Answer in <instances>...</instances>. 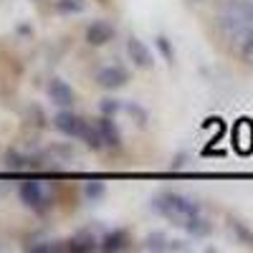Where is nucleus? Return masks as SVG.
I'll list each match as a JSON object with an SVG mask.
<instances>
[{
	"label": "nucleus",
	"instance_id": "obj_19",
	"mask_svg": "<svg viewBox=\"0 0 253 253\" xmlns=\"http://www.w3.org/2000/svg\"><path fill=\"white\" fill-rule=\"evenodd\" d=\"M104 195H107V185L104 182H86L84 185V198L86 200H91V203H96V200H101Z\"/></svg>",
	"mask_w": 253,
	"mask_h": 253
},
{
	"label": "nucleus",
	"instance_id": "obj_12",
	"mask_svg": "<svg viewBox=\"0 0 253 253\" xmlns=\"http://www.w3.org/2000/svg\"><path fill=\"white\" fill-rule=\"evenodd\" d=\"M63 246H66V251H74V253H91V251L99 248V241L89 233V230H81V233L69 238Z\"/></svg>",
	"mask_w": 253,
	"mask_h": 253
},
{
	"label": "nucleus",
	"instance_id": "obj_2",
	"mask_svg": "<svg viewBox=\"0 0 253 253\" xmlns=\"http://www.w3.org/2000/svg\"><path fill=\"white\" fill-rule=\"evenodd\" d=\"M18 195H20V203H23L28 210H33V213H38V215L48 213L51 205H53L51 193H48V190H46L43 185H41V182H36V180H26V182H20Z\"/></svg>",
	"mask_w": 253,
	"mask_h": 253
},
{
	"label": "nucleus",
	"instance_id": "obj_1",
	"mask_svg": "<svg viewBox=\"0 0 253 253\" xmlns=\"http://www.w3.org/2000/svg\"><path fill=\"white\" fill-rule=\"evenodd\" d=\"M152 210L157 215L172 220L175 225L182 228L190 215L200 213V205L193 198H187L182 193H175V190H160V193L152 198Z\"/></svg>",
	"mask_w": 253,
	"mask_h": 253
},
{
	"label": "nucleus",
	"instance_id": "obj_6",
	"mask_svg": "<svg viewBox=\"0 0 253 253\" xmlns=\"http://www.w3.org/2000/svg\"><path fill=\"white\" fill-rule=\"evenodd\" d=\"M84 124H86V119L79 117V114H74L71 109H61V112L53 117V126H56V129H58L63 137L79 139V134H81V129H84Z\"/></svg>",
	"mask_w": 253,
	"mask_h": 253
},
{
	"label": "nucleus",
	"instance_id": "obj_14",
	"mask_svg": "<svg viewBox=\"0 0 253 253\" xmlns=\"http://www.w3.org/2000/svg\"><path fill=\"white\" fill-rule=\"evenodd\" d=\"M3 167H5V170H13V172L31 170V155H20L15 150H8L5 157H3Z\"/></svg>",
	"mask_w": 253,
	"mask_h": 253
},
{
	"label": "nucleus",
	"instance_id": "obj_24",
	"mask_svg": "<svg viewBox=\"0 0 253 253\" xmlns=\"http://www.w3.org/2000/svg\"><path fill=\"white\" fill-rule=\"evenodd\" d=\"M99 3H109V0H99Z\"/></svg>",
	"mask_w": 253,
	"mask_h": 253
},
{
	"label": "nucleus",
	"instance_id": "obj_22",
	"mask_svg": "<svg viewBox=\"0 0 253 253\" xmlns=\"http://www.w3.org/2000/svg\"><path fill=\"white\" fill-rule=\"evenodd\" d=\"M185 165H187V155H185V152H180V155L175 157V162H172V170H182Z\"/></svg>",
	"mask_w": 253,
	"mask_h": 253
},
{
	"label": "nucleus",
	"instance_id": "obj_20",
	"mask_svg": "<svg viewBox=\"0 0 253 253\" xmlns=\"http://www.w3.org/2000/svg\"><path fill=\"white\" fill-rule=\"evenodd\" d=\"M157 48H160V53L165 56V61L167 63H175V48H172V41L167 38V36H157Z\"/></svg>",
	"mask_w": 253,
	"mask_h": 253
},
{
	"label": "nucleus",
	"instance_id": "obj_4",
	"mask_svg": "<svg viewBox=\"0 0 253 253\" xmlns=\"http://www.w3.org/2000/svg\"><path fill=\"white\" fill-rule=\"evenodd\" d=\"M46 91H48V99L56 104L58 109H71L76 104V91L71 89V84L63 81V79H51Z\"/></svg>",
	"mask_w": 253,
	"mask_h": 253
},
{
	"label": "nucleus",
	"instance_id": "obj_13",
	"mask_svg": "<svg viewBox=\"0 0 253 253\" xmlns=\"http://www.w3.org/2000/svg\"><path fill=\"white\" fill-rule=\"evenodd\" d=\"M233 43H236V51H238L241 61L248 63V66H253V26H248L241 36H236Z\"/></svg>",
	"mask_w": 253,
	"mask_h": 253
},
{
	"label": "nucleus",
	"instance_id": "obj_7",
	"mask_svg": "<svg viewBox=\"0 0 253 253\" xmlns=\"http://www.w3.org/2000/svg\"><path fill=\"white\" fill-rule=\"evenodd\" d=\"M114 26L109 23V20H94V23L86 26V33H84V38H86V43L99 48V46H107L109 41L114 38Z\"/></svg>",
	"mask_w": 253,
	"mask_h": 253
},
{
	"label": "nucleus",
	"instance_id": "obj_3",
	"mask_svg": "<svg viewBox=\"0 0 253 253\" xmlns=\"http://www.w3.org/2000/svg\"><path fill=\"white\" fill-rule=\"evenodd\" d=\"M96 84L101 89H109V91H117V89H122V86H126L129 84V71H126L124 66H117V63H109V66H101L99 71H96Z\"/></svg>",
	"mask_w": 253,
	"mask_h": 253
},
{
	"label": "nucleus",
	"instance_id": "obj_23",
	"mask_svg": "<svg viewBox=\"0 0 253 253\" xmlns=\"http://www.w3.org/2000/svg\"><path fill=\"white\" fill-rule=\"evenodd\" d=\"M167 251H190V246L185 241H170V246H167Z\"/></svg>",
	"mask_w": 253,
	"mask_h": 253
},
{
	"label": "nucleus",
	"instance_id": "obj_18",
	"mask_svg": "<svg viewBox=\"0 0 253 253\" xmlns=\"http://www.w3.org/2000/svg\"><path fill=\"white\" fill-rule=\"evenodd\" d=\"M230 230H233L236 238H238L243 246H251V248H253V230H251L246 223H241V220H236V218H230Z\"/></svg>",
	"mask_w": 253,
	"mask_h": 253
},
{
	"label": "nucleus",
	"instance_id": "obj_17",
	"mask_svg": "<svg viewBox=\"0 0 253 253\" xmlns=\"http://www.w3.org/2000/svg\"><path fill=\"white\" fill-rule=\"evenodd\" d=\"M56 10L61 15H76L86 10V0H56Z\"/></svg>",
	"mask_w": 253,
	"mask_h": 253
},
{
	"label": "nucleus",
	"instance_id": "obj_11",
	"mask_svg": "<svg viewBox=\"0 0 253 253\" xmlns=\"http://www.w3.org/2000/svg\"><path fill=\"white\" fill-rule=\"evenodd\" d=\"M182 228H185L193 238H208L210 233H213V223L203 215V210H200V213H195V215H190Z\"/></svg>",
	"mask_w": 253,
	"mask_h": 253
},
{
	"label": "nucleus",
	"instance_id": "obj_8",
	"mask_svg": "<svg viewBox=\"0 0 253 253\" xmlns=\"http://www.w3.org/2000/svg\"><path fill=\"white\" fill-rule=\"evenodd\" d=\"M96 129H99V137L104 142V147L107 150H119L122 147V132H119V126L114 122V117H104L96 122Z\"/></svg>",
	"mask_w": 253,
	"mask_h": 253
},
{
	"label": "nucleus",
	"instance_id": "obj_9",
	"mask_svg": "<svg viewBox=\"0 0 253 253\" xmlns=\"http://www.w3.org/2000/svg\"><path fill=\"white\" fill-rule=\"evenodd\" d=\"M132 243L129 233L124 228H114V230H107L101 238H99V248L107 251V253H119V251H126Z\"/></svg>",
	"mask_w": 253,
	"mask_h": 253
},
{
	"label": "nucleus",
	"instance_id": "obj_21",
	"mask_svg": "<svg viewBox=\"0 0 253 253\" xmlns=\"http://www.w3.org/2000/svg\"><path fill=\"white\" fill-rule=\"evenodd\" d=\"M99 112H101L104 117H114L117 112H122V101H119V99H101Z\"/></svg>",
	"mask_w": 253,
	"mask_h": 253
},
{
	"label": "nucleus",
	"instance_id": "obj_10",
	"mask_svg": "<svg viewBox=\"0 0 253 253\" xmlns=\"http://www.w3.org/2000/svg\"><path fill=\"white\" fill-rule=\"evenodd\" d=\"M233 142H236V150L241 155H248L253 150V122L251 119H241L233 129Z\"/></svg>",
	"mask_w": 253,
	"mask_h": 253
},
{
	"label": "nucleus",
	"instance_id": "obj_5",
	"mask_svg": "<svg viewBox=\"0 0 253 253\" xmlns=\"http://www.w3.org/2000/svg\"><path fill=\"white\" fill-rule=\"evenodd\" d=\"M124 51H126V56H129V61L134 63V66H139V69H152L155 66L152 51L147 48L144 41H139L137 36H129L124 41Z\"/></svg>",
	"mask_w": 253,
	"mask_h": 253
},
{
	"label": "nucleus",
	"instance_id": "obj_16",
	"mask_svg": "<svg viewBox=\"0 0 253 253\" xmlns=\"http://www.w3.org/2000/svg\"><path fill=\"white\" fill-rule=\"evenodd\" d=\"M167 246H170V238H167L162 230H152L150 236L144 238V251H152V253H165Z\"/></svg>",
	"mask_w": 253,
	"mask_h": 253
},
{
	"label": "nucleus",
	"instance_id": "obj_15",
	"mask_svg": "<svg viewBox=\"0 0 253 253\" xmlns=\"http://www.w3.org/2000/svg\"><path fill=\"white\" fill-rule=\"evenodd\" d=\"M122 109L129 114V119L139 126V129H144L147 126V122H150V114H147V109L144 107H139L137 101H126V104H122Z\"/></svg>",
	"mask_w": 253,
	"mask_h": 253
}]
</instances>
